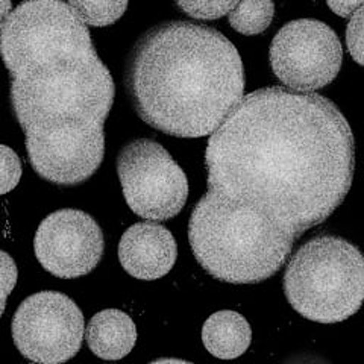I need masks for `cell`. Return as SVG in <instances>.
<instances>
[{
  "label": "cell",
  "mask_w": 364,
  "mask_h": 364,
  "mask_svg": "<svg viewBox=\"0 0 364 364\" xmlns=\"http://www.w3.org/2000/svg\"><path fill=\"white\" fill-rule=\"evenodd\" d=\"M203 346L220 360L243 355L252 341V329L246 318L235 311L223 310L210 316L202 328Z\"/></svg>",
  "instance_id": "8fae6325"
},
{
  "label": "cell",
  "mask_w": 364,
  "mask_h": 364,
  "mask_svg": "<svg viewBox=\"0 0 364 364\" xmlns=\"http://www.w3.org/2000/svg\"><path fill=\"white\" fill-rule=\"evenodd\" d=\"M124 84L143 122L179 139L213 135L243 99L245 68L218 29L166 21L139 38Z\"/></svg>",
  "instance_id": "3957f363"
},
{
  "label": "cell",
  "mask_w": 364,
  "mask_h": 364,
  "mask_svg": "<svg viewBox=\"0 0 364 364\" xmlns=\"http://www.w3.org/2000/svg\"><path fill=\"white\" fill-rule=\"evenodd\" d=\"M178 245L167 228L141 222L128 228L119 242V261L131 277L155 281L166 277L176 263Z\"/></svg>",
  "instance_id": "9c48e42d"
},
{
  "label": "cell",
  "mask_w": 364,
  "mask_h": 364,
  "mask_svg": "<svg viewBox=\"0 0 364 364\" xmlns=\"http://www.w3.org/2000/svg\"><path fill=\"white\" fill-rule=\"evenodd\" d=\"M238 2H178L176 5L193 18L215 20L228 16Z\"/></svg>",
  "instance_id": "9a60e30c"
},
{
  "label": "cell",
  "mask_w": 364,
  "mask_h": 364,
  "mask_svg": "<svg viewBox=\"0 0 364 364\" xmlns=\"http://www.w3.org/2000/svg\"><path fill=\"white\" fill-rule=\"evenodd\" d=\"M21 161L11 147L0 144V196L13 191L21 179Z\"/></svg>",
  "instance_id": "5bb4252c"
},
{
  "label": "cell",
  "mask_w": 364,
  "mask_h": 364,
  "mask_svg": "<svg viewBox=\"0 0 364 364\" xmlns=\"http://www.w3.org/2000/svg\"><path fill=\"white\" fill-rule=\"evenodd\" d=\"M33 250L40 264L53 277L79 278L93 272L104 257V232L90 214L58 210L40 223Z\"/></svg>",
  "instance_id": "ba28073f"
},
{
  "label": "cell",
  "mask_w": 364,
  "mask_h": 364,
  "mask_svg": "<svg viewBox=\"0 0 364 364\" xmlns=\"http://www.w3.org/2000/svg\"><path fill=\"white\" fill-rule=\"evenodd\" d=\"M90 350L102 360L117 361L127 357L136 341V326L131 316L116 309L91 317L85 329Z\"/></svg>",
  "instance_id": "30bf717a"
},
{
  "label": "cell",
  "mask_w": 364,
  "mask_h": 364,
  "mask_svg": "<svg viewBox=\"0 0 364 364\" xmlns=\"http://www.w3.org/2000/svg\"><path fill=\"white\" fill-rule=\"evenodd\" d=\"M346 44L354 61L364 67V2L348 23Z\"/></svg>",
  "instance_id": "2e32d148"
},
{
  "label": "cell",
  "mask_w": 364,
  "mask_h": 364,
  "mask_svg": "<svg viewBox=\"0 0 364 364\" xmlns=\"http://www.w3.org/2000/svg\"><path fill=\"white\" fill-rule=\"evenodd\" d=\"M0 55L32 168L55 186L84 184L104 161L116 97L87 25L67 2L20 4L0 33Z\"/></svg>",
  "instance_id": "7a4b0ae2"
},
{
  "label": "cell",
  "mask_w": 364,
  "mask_h": 364,
  "mask_svg": "<svg viewBox=\"0 0 364 364\" xmlns=\"http://www.w3.org/2000/svg\"><path fill=\"white\" fill-rule=\"evenodd\" d=\"M18 278V270L13 257L0 250V317L5 313L6 299L14 290Z\"/></svg>",
  "instance_id": "e0dca14e"
},
{
  "label": "cell",
  "mask_w": 364,
  "mask_h": 364,
  "mask_svg": "<svg viewBox=\"0 0 364 364\" xmlns=\"http://www.w3.org/2000/svg\"><path fill=\"white\" fill-rule=\"evenodd\" d=\"M328 8H331L340 17H352L355 11L363 5V2H326Z\"/></svg>",
  "instance_id": "ac0fdd59"
},
{
  "label": "cell",
  "mask_w": 364,
  "mask_h": 364,
  "mask_svg": "<svg viewBox=\"0 0 364 364\" xmlns=\"http://www.w3.org/2000/svg\"><path fill=\"white\" fill-rule=\"evenodd\" d=\"M124 200L141 219L166 222L186 207L188 181L164 147L151 140L129 141L117 156Z\"/></svg>",
  "instance_id": "5b68a950"
},
{
  "label": "cell",
  "mask_w": 364,
  "mask_h": 364,
  "mask_svg": "<svg viewBox=\"0 0 364 364\" xmlns=\"http://www.w3.org/2000/svg\"><path fill=\"white\" fill-rule=\"evenodd\" d=\"M343 48L326 23L299 18L284 25L270 44V65L279 81L294 93L311 95L337 77Z\"/></svg>",
  "instance_id": "8992f818"
},
{
  "label": "cell",
  "mask_w": 364,
  "mask_h": 364,
  "mask_svg": "<svg viewBox=\"0 0 364 364\" xmlns=\"http://www.w3.org/2000/svg\"><path fill=\"white\" fill-rule=\"evenodd\" d=\"M87 26L104 28L116 23L128 8V2H88V0H70L67 2Z\"/></svg>",
  "instance_id": "4fadbf2b"
},
{
  "label": "cell",
  "mask_w": 364,
  "mask_h": 364,
  "mask_svg": "<svg viewBox=\"0 0 364 364\" xmlns=\"http://www.w3.org/2000/svg\"><path fill=\"white\" fill-rule=\"evenodd\" d=\"M275 5L273 2H238L228 14V21L232 29L243 36H258L263 33L273 20Z\"/></svg>",
  "instance_id": "7c38bea8"
},
{
  "label": "cell",
  "mask_w": 364,
  "mask_h": 364,
  "mask_svg": "<svg viewBox=\"0 0 364 364\" xmlns=\"http://www.w3.org/2000/svg\"><path fill=\"white\" fill-rule=\"evenodd\" d=\"M205 164L208 188L188 223L193 254L215 279L258 284L343 203L354 179V135L329 99L261 88L210 136Z\"/></svg>",
  "instance_id": "6da1fadb"
},
{
  "label": "cell",
  "mask_w": 364,
  "mask_h": 364,
  "mask_svg": "<svg viewBox=\"0 0 364 364\" xmlns=\"http://www.w3.org/2000/svg\"><path fill=\"white\" fill-rule=\"evenodd\" d=\"M294 311L318 323H338L364 302V255L345 238L318 235L304 243L284 273Z\"/></svg>",
  "instance_id": "277c9868"
},
{
  "label": "cell",
  "mask_w": 364,
  "mask_h": 364,
  "mask_svg": "<svg viewBox=\"0 0 364 364\" xmlns=\"http://www.w3.org/2000/svg\"><path fill=\"white\" fill-rule=\"evenodd\" d=\"M149 364H193V363H188L186 360H179V358H159Z\"/></svg>",
  "instance_id": "ffe728a7"
},
{
  "label": "cell",
  "mask_w": 364,
  "mask_h": 364,
  "mask_svg": "<svg viewBox=\"0 0 364 364\" xmlns=\"http://www.w3.org/2000/svg\"><path fill=\"white\" fill-rule=\"evenodd\" d=\"M11 333L16 348L32 363L63 364L81 349L85 322L67 294L40 291L20 304Z\"/></svg>",
  "instance_id": "52a82bcc"
},
{
  "label": "cell",
  "mask_w": 364,
  "mask_h": 364,
  "mask_svg": "<svg viewBox=\"0 0 364 364\" xmlns=\"http://www.w3.org/2000/svg\"><path fill=\"white\" fill-rule=\"evenodd\" d=\"M13 4L9 0H0V33H2L8 17L13 13Z\"/></svg>",
  "instance_id": "d6986e66"
}]
</instances>
